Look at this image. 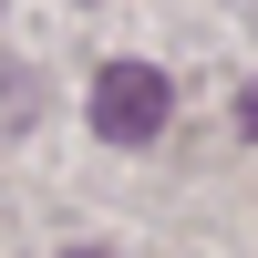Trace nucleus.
Here are the masks:
<instances>
[{
    "label": "nucleus",
    "mask_w": 258,
    "mask_h": 258,
    "mask_svg": "<svg viewBox=\"0 0 258 258\" xmlns=\"http://www.w3.org/2000/svg\"><path fill=\"white\" fill-rule=\"evenodd\" d=\"M165 114H176V93H165L155 62H103L93 73V135L103 145H155Z\"/></svg>",
    "instance_id": "obj_1"
},
{
    "label": "nucleus",
    "mask_w": 258,
    "mask_h": 258,
    "mask_svg": "<svg viewBox=\"0 0 258 258\" xmlns=\"http://www.w3.org/2000/svg\"><path fill=\"white\" fill-rule=\"evenodd\" d=\"M73 258H103V248H73Z\"/></svg>",
    "instance_id": "obj_2"
}]
</instances>
